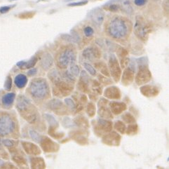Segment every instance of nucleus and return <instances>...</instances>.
Segmentation results:
<instances>
[{
	"label": "nucleus",
	"instance_id": "nucleus-29",
	"mask_svg": "<svg viewBox=\"0 0 169 169\" xmlns=\"http://www.w3.org/2000/svg\"><path fill=\"white\" fill-rule=\"evenodd\" d=\"M119 7L122 11L128 15L133 13V7L129 0H120Z\"/></svg>",
	"mask_w": 169,
	"mask_h": 169
},
{
	"label": "nucleus",
	"instance_id": "nucleus-48",
	"mask_svg": "<svg viewBox=\"0 0 169 169\" xmlns=\"http://www.w3.org/2000/svg\"><path fill=\"white\" fill-rule=\"evenodd\" d=\"M87 101H88V98H87V96L85 94H81L79 96V98H78V101H77V103L79 102V103L84 105L87 103Z\"/></svg>",
	"mask_w": 169,
	"mask_h": 169
},
{
	"label": "nucleus",
	"instance_id": "nucleus-7",
	"mask_svg": "<svg viewBox=\"0 0 169 169\" xmlns=\"http://www.w3.org/2000/svg\"><path fill=\"white\" fill-rule=\"evenodd\" d=\"M74 84L69 82L65 80L60 79L54 84L53 88V95L58 98H63L68 96L73 91Z\"/></svg>",
	"mask_w": 169,
	"mask_h": 169
},
{
	"label": "nucleus",
	"instance_id": "nucleus-15",
	"mask_svg": "<svg viewBox=\"0 0 169 169\" xmlns=\"http://www.w3.org/2000/svg\"><path fill=\"white\" fill-rule=\"evenodd\" d=\"M121 140V135L115 131H110L102 137V143L108 146H119Z\"/></svg>",
	"mask_w": 169,
	"mask_h": 169
},
{
	"label": "nucleus",
	"instance_id": "nucleus-17",
	"mask_svg": "<svg viewBox=\"0 0 169 169\" xmlns=\"http://www.w3.org/2000/svg\"><path fill=\"white\" fill-rule=\"evenodd\" d=\"M89 18L97 26H101L105 19V13L102 9L96 8L89 13Z\"/></svg>",
	"mask_w": 169,
	"mask_h": 169
},
{
	"label": "nucleus",
	"instance_id": "nucleus-36",
	"mask_svg": "<svg viewBox=\"0 0 169 169\" xmlns=\"http://www.w3.org/2000/svg\"><path fill=\"white\" fill-rule=\"evenodd\" d=\"M122 119L123 122L128 123V124L136 122V120H135L134 116L132 115L130 112H126L123 114L122 116Z\"/></svg>",
	"mask_w": 169,
	"mask_h": 169
},
{
	"label": "nucleus",
	"instance_id": "nucleus-59",
	"mask_svg": "<svg viewBox=\"0 0 169 169\" xmlns=\"http://www.w3.org/2000/svg\"><path fill=\"white\" fill-rule=\"evenodd\" d=\"M10 1H14V0H10Z\"/></svg>",
	"mask_w": 169,
	"mask_h": 169
},
{
	"label": "nucleus",
	"instance_id": "nucleus-22",
	"mask_svg": "<svg viewBox=\"0 0 169 169\" xmlns=\"http://www.w3.org/2000/svg\"><path fill=\"white\" fill-rule=\"evenodd\" d=\"M22 145L25 152L31 155L37 156L41 154V150L37 144H33L29 142H23Z\"/></svg>",
	"mask_w": 169,
	"mask_h": 169
},
{
	"label": "nucleus",
	"instance_id": "nucleus-46",
	"mask_svg": "<svg viewBox=\"0 0 169 169\" xmlns=\"http://www.w3.org/2000/svg\"><path fill=\"white\" fill-rule=\"evenodd\" d=\"M12 87V79H11V77L10 76L7 77V79H6L5 81V83H4V89L5 90H10L11 89Z\"/></svg>",
	"mask_w": 169,
	"mask_h": 169
},
{
	"label": "nucleus",
	"instance_id": "nucleus-4",
	"mask_svg": "<svg viewBox=\"0 0 169 169\" xmlns=\"http://www.w3.org/2000/svg\"><path fill=\"white\" fill-rule=\"evenodd\" d=\"M77 60V51L74 46L68 45L63 46L56 56V65L60 69H66L75 63Z\"/></svg>",
	"mask_w": 169,
	"mask_h": 169
},
{
	"label": "nucleus",
	"instance_id": "nucleus-9",
	"mask_svg": "<svg viewBox=\"0 0 169 169\" xmlns=\"http://www.w3.org/2000/svg\"><path fill=\"white\" fill-rule=\"evenodd\" d=\"M108 69H109L110 77H112L115 82H118L122 76V68L118 62V60L114 55H112L110 57L108 62Z\"/></svg>",
	"mask_w": 169,
	"mask_h": 169
},
{
	"label": "nucleus",
	"instance_id": "nucleus-54",
	"mask_svg": "<svg viewBox=\"0 0 169 169\" xmlns=\"http://www.w3.org/2000/svg\"><path fill=\"white\" fill-rule=\"evenodd\" d=\"M3 144L7 147H13L14 145V141L11 140H4Z\"/></svg>",
	"mask_w": 169,
	"mask_h": 169
},
{
	"label": "nucleus",
	"instance_id": "nucleus-10",
	"mask_svg": "<svg viewBox=\"0 0 169 169\" xmlns=\"http://www.w3.org/2000/svg\"><path fill=\"white\" fill-rule=\"evenodd\" d=\"M134 79L137 85L143 86L152 79V73L147 65H139V70Z\"/></svg>",
	"mask_w": 169,
	"mask_h": 169
},
{
	"label": "nucleus",
	"instance_id": "nucleus-53",
	"mask_svg": "<svg viewBox=\"0 0 169 169\" xmlns=\"http://www.w3.org/2000/svg\"><path fill=\"white\" fill-rule=\"evenodd\" d=\"M89 98L91 100V101H97L98 97V94L97 93H95L94 91H89Z\"/></svg>",
	"mask_w": 169,
	"mask_h": 169
},
{
	"label": "nucleus",
	"instance_id": "nucleus-13",
	"mask_svg": "<svg viewBox=\"0 0 169 169\" xmlns=\"http://www.w3.org/2000/svg\"><path fill=\"white\" fill-rule=\"evenodd\" d=\"M98 105V114L101 118L103 119H113V114L111 112L109 107V101L107 99L102 98L99 100Z\"/></svg>",
	"mask_w": 169,
	"mask_h": 169
},
{
	"label": "nucleus",
	"instance_id": "nucleus-55",
	"mask_svg": "<svg viewBox=\"0 0 169 169\" xmlns=\"http://www.w3.org/2000/svg\"><path fill=\"white\" fill-rule=\"evenodd\" d=\"M37 69L35 68H30V70L28 72V76H30V77L35 76V74H37Z\"/></svg>",
	"mask_w": 169,
	"mask_h": 169
},
{
	"label": "nucleus",
	"instance_id": "nucleus-2",
	"mask_svg": "<svg viewBox=\"0 0 169 169\" xmlns=\"http://www.w3.org/2000/svg\"><path fill=\"white\" fill-rule=\"evenodd\" d=\"M29 93L37 101H44L49 98L51 91L49 83L44 78L33 79L30 84Z\"/></svg>",
	"mask_w": 169,
	"mask_h": 169
},
{
	"label": "nucleus",
	"instance_id": "nucleus-47",
	"mask_svg": "<svg viewBox=\"0 0 169 169\" xmlns=\"http://www.w3.org/2000/svg\"><path fill=\"white\" fill-rule=\"evenodd\" d=\"M129 59L128 58H126V57H125V58H120V66L121 68H125L127 67V66L129 64Z\"/></svg>",
	"mask_w": 169,
	"mask_h": 169
},
{
	"label": "nucleus",
	"instance_id": "nucleus-42",
	"mask_svg": "<svg viewBox=\"0 0 169 169\" xmlns=\"http://www.w3.org/2000/svg\"><path fill=\"white\" fill-rule=\"evenodd\" d=\"M70 70H69V72H70V73L75 77H77L78 76H79L80 73V70H79V66L75 64V63H73V64L70 65Z\"/></svg>",
	"mask_w": 169,
	"mask_h": 169
},
{
	"label": "nucleus",
	"instance_id": "nucleus-34",
	"mask_svg": "<svg viewBox=\"0 0 169 169\" xmlns=\"http://www.w3.org/2000/svg\"><path fill=\"white\" fill-rule=\"evenodd\" d=\"M138 132V126L135 123H130L126 128V134L128 135H136Z\"/></svg>",
	"mask_w": 169,
	"mask_h": 169
},
{
	"label": "nucleus",
	"instance_id": "nucleus-35",
	"mask_svg": "<svg viewBox=\"0 0 169 169\" xmlns=\"http://www.w3.org/2000/svg\"><path fill=\"white\" fill-rule=\"evenodd\" d=\"M49 77L51 79V81H52L53 84L56 83L57 81H60L61 79V76L59 74V72L57 71L56 70H52L49 73Z\"/></svg>",
	"mask_w": 169,
	"mask_h": 169
},
{
	"label": "nucleus",
	"instance_id": "nucleus-50",
	"mask_svg": "<svg viewBox=\"0 0 169 169\" xmlns=\"http://www.w3.org/2000/svg\"><path fill=\"white\" fill-rule=\"evenodd\" d=\"M62 38H63V40L68 41L69 42H70V43H76V41L74 40L73 37H72V36L70 35H66V34L63 35Z\"/></svg>",
	"mask_w": 169,
	"mask_h": 169
},
{
	"label": "nucleus",
	"instance_id": "nucleus-31",
	"mask_svg": "<svg viewBox=\"0 0 169 169\" xmlns=\"http://www.w3.org/2000/svg\"><path fill=\"white\" fill-rule=\"evenodd\" d=\"M82 56L83 58L86 60L93 61L95 58L94 57V54H93V46H90L84 49L82 52Z\"/></svg>",
	"mask_w": 169,
	"mask_h": 169
},
{
	"label": "nucleus",
	"instance_id": "nucleus-39",
	"mask_svg": "<svg viewBox=\"0 0 169 169\" xmlns=\"http://www.w3.org/2000/svg\"><path fill=\"white\" fill-rule=\"evenodd\" d=\"M115 50H116V53L117 54V56H118L120 58H125V57H126L128 55V50L126 49L125 48H123L122 46H117Z\"/></svg>",
	"mask_w": 169,
	"mask_h": 169
},
{
	"label": "nucleus",
	"instance_id": "nucleus-58",
	"mask_svg": "<svg viewBox=\"0 0 169 169\" xmlns=\"http://www.w3.org/2000/svg\"><path fill=\"white\" fill-rule=\"evenodd\" d=\"M68 1H71V0H65V2H68Z\"/></svg>",
	"mask_w": 169,
	"mask_h": 169
},
{
	"label": "nucleus",
	"instance_id": "nucleus-8",
	"mask_svg": "<svg viewBox=\"0 0 169 169\" xmlns=\"http://www.w3.org/2000/svg\"><path fill=\"white\" fill-rule=\"evenodd\" d=\"M93 131L98 137H102L104 135L112 131L113 128L112 122L106 119L98 118L93 121Z\"/></svg>",
	"mask_w": 169,
	"mask_h": 169
},
{
	"label": "nucleus",
	"instance_id": "nucleus-40",
	"mask_svg": "<svg viewBox=\"0 0 169 169\" xmlns=\"http://www.w3.org/2000/svg\"><path fill=\"white\" fill-rule=\"evenodd\" d=\"M83 67L85 69L86 71L88 72L89 74L91 75L93 77H95L97 74V72H96L95 68L92 66L90 64L88 63H83Z\"/></svg>",
	"mask_w": 169,
	"mask_h": 169
},
{
	"label": "nucleus",
	"instance_id": "nucleus-30",
	"mask_svg": "<svg viewBox=\"0 0 169 169\" xmlns=\"http://www.w3.org/2000/svg\"><path fill=\"white\" fill-rule=\"evenodd\" d=\"M56 127H53V126H50L49 130H48V134H49L50 136L52 137L54 139L56 140H60L64 137V133H60V132H57L56 131Z\"/></svg>",
	"mask_w": 169,
	"mask_h": 169
},
{
	"label": "nucleus",
	"instance_id": "nucleus-27",
	"mask_svg": "<svg viewBox=\"0 0 169 169\" xmlns=\"http://www.w3.org/2000/svg\"><path fill=\"white\" fill-rule=\"evenodd\" d=\"M74 123L77 126H79L81 128L87 129L89 127V122L85 117H77L74 119Z\"/></svg>",
	"mask_w": 169,
	"mask_h": 169
},
{
	"label": "nucleus",
	"instance_id": "nucleus-45",
	"mask_svg": "<svg viewBox=\"0 0 169 169\" xmlns=\"http://www.w3.org/2000/svg\"><path fill=\"white\" fill-rule=\"evenodd\" d=\"M84 34L86 37H91L94 34V30L90 26H86L84 29Z\"/></svg>",
	"mask_w": 169,
	"mask_h": 169
},
{
	"label": "nucleus",
	"instance_id": "nucleus-26",
	"mask_svg": "<svg viewBox=\"0 0 169 169\" xmlns=\"http://www.w3.org/2000/svg\"><path fill=\"white\" fill-rule=\"evenodd\" d=\"M28 77H27L25 74H19L15 77L14 83L16 86L19 89H23L25 87L27 84H28Z\"/></svg>",
	"mask_w": 169,
	"mask_h": 169
},
{
	"label": "nucleus",
	"instance_id": "nucleus-28",
	"mask_svg": "<svg viewBox=\"0 0 169 169\" xmlns=\"http://www.w3.org/2000/svg\"><path fill=\"white\" fill-rule=\"evenodd\" d=\"M31 167L32 168H40L43 169L46 168L45 161L41 157H32L31 159Z\"/></svg>",
	"mask_w": 169,
	"mask_h": 169
},
{
	"label": "nucleus",
	"instance_id": "nucleus-19",
	"mask_svg": "<svg viewBox=\"0 0 169 169\" xmlns=\"http://www.w3.org/2000/svg\"><path fill=\"white\" fill-rule=\"evenodd\" d=\"M89 81L90 79L88 74L85 71H82L81 72L80 78L78 81L77 89L84 93H88L89 91Z\"/></svg>",
	"mask_w": 169,
	"mask_h": 169
},
{
	"label": "nucleus",
	"instance_id": "nucleus-1",
	"mask_svg": "<svg viewBox=\"0 0 169 169\" xmlns=\"http://www.w3.org/2000/svg\"><path fill=\"white\" fill-rule=\"evenodd\" d=\"M131 30L130 20L121 16H114L108 23L107 32L110 37L116 40H124L128 38Z\"/></svg>",
	"mask_w": 169,
	"mask_h": 169
},
{
	"label": "nucleus",
	"instance_id": "nucleus-52",
	"mask_svg": "<svg viewBox=\"0 0 169 169\" xmlns=\"http://www.w3.org/2000/svg\"><path fill=\"white\" fill-rule=\"evenodd\" d=\"M14 7H15V5L12 6V7H11V6H4V7H2L1 8H0V13L1 14L7 13V12L9 11V10L11 8H13Z\"/></svg>",
	"mask_w": 169,
	"mask_h": 169
},
{
	"label": "nucleus",
	"instance_id": "nucleus-56",
	"mask_svg": "<svg viewBox=\"0 0 169 169\" xmlns=\"http://www.w3.org/2000/svg\"><path fill=\"white\" fill-rule=\"evenodd\" d=\"M147 3V0H134V4L138 6V7H142Z\"/></svg>",
	"mask_w": 169,
	"mask_h": 169
},
{
	"label": "nucleus",
	"instance_id": "nucleus-18",
	"mask_svg": "<svg viewBox=\"0 0 169 169\" xmlns=\"http://www.w3.org/2000/svg\"><path fill=\"white\" fill-rule=\"evenodd\" d=\"M140 91L144 97L147 98H153L157 96L159 93V89L158 87L153 85H144L141 86L140 88Z\"/></svg>",
	"mask_w": 169,
	"mask_h": 169
},
{
	"label": "nucleus",
	"instance_id": "nucleus-49",
	"mask_svg": "<svg viewBox=\"0 0 169 169\" xmlns=\"http://www.w3.org/2000/svg\"><path fill=\"white\" fill-rule=\"evenodd\" d=\"M107 8L111 12H117V11H118L120 9V7H119V4H110L109 6H108V7Z\"/></svg>",
	"mask_w": 169,
	"mask_h": 169
},
{
	"label": "nucleus",
	"instance_id": "nucleus-12",
	"mask_svg": "<svg viewBox=\"0 0 169 169\" xmlns=\"http://www.w3.org/2000/svg\"><path fill=\"white\" fill-rule=\"evenodd\" d=\"M48 107L58 115H65L68 114V108L59 99H53L48 102Z\"/></svg>",
	"mask_w": 169,
	"mask_h": 169
},
{
	"label": "nucleus",
	"instance_id": "nucleus-20",
	"mask_svg": "<svg viewBox=\"0 0 169 169\" xmlns=\"http://www.w3.org/2000/svg\"><path fill=\"white\" fill-rule=\"evenodd\" d=\"M104 96L110 100H119L122 97V93L118 87L111 86L104 90Z\"/></svg>",
	"mask_w": 169,
	"mask_h": 169
},
{
	"label": "nucleus",
	"instance_id": "nucleus-16",
	"mask_svg": "<svg viewBox=\"0 0 169 169\" xmlns=\"http://www.w3.org/2000/svg\"><path fill=\"white\" fill-rule=\"evenodd\" d=\"M135 78V68L132 65L127 66L125 68L124 71L122 73L121 79L122 82L124 86H129L133 83Z\"/></svg>",
	"mask_w": 169,
	"mask_h": 169
},
{
	"label": "nucleus",
	"instance_id": "nucleus-41",
	"mask_svg": "<svg viewBox=\"0 0 169 169\" xmlns=\"http://www.w3.org/2000/svg\"><path fill=\"white\" fill-rule=\"evenodd\" d=\"M98 79L99 82L101 84H104V85H110V84H112V81L111 79H110V77L104 76L102 74H99L98 76Z\"/></svg>",
	"mask_w": 169,
	"mask_h": 169
},
{
	"label": "nucleus",
	"instance_id": "nucleus-5",
	"mask_svg": "<svg viewBox=\"0 0 169 169\" xmlns=\"http://www.w3.org/2000/svg\"><path fill=\"white\" fill-rule=\"evenodd\" d=\"M152 27L147 23L143 16H138L135 19L134 25V33L136 37L141 41L145 42L149 37L150 33L152 31Z\"/></svg>",
	"mask_w": 169,
	"mask_h": 169
},
{
	"label": "nucleus",
	"instance_id": "nucleus-44",
	"mask_svg": "<svg viewBox=\"0 0 169 169\" xmlns=\"http://www.w3.org/2000/svg\"><path fill=\"white\" fill-rule=\"evenodd\" d=\"M65 103L66 106H68V107H70L72 110H75V107H76V103L74 101L73 99L71 98H65Z\"/></svg>",
	"mask_w": 169,
	"mask_h": 169
},
{
	"label": "nucleus",
	"instance_id": "nucleus-6",
	"mask_svg": "<svg viewBox=\"0 0 169 169\" xmlns=\"http://www.w3.org/2000/svg\"><path fill=\"white\" fill-rule=\"evenodd\" d=\"M16 128V122L10 114L0 116V135H8L13 134Z\"/></svg>",
	"mask_w": 169,
	"mask_h": 169
},
{
	"label": "nucleus",
	"instance_id": "nucleus-24",
	"mask_svg": "<svg viewBox=\"0 0 169 169\" xmlns=\"http://www.w3.org/2000/svg\"><path fill=\"white\" fill-rule=\"evenodd\" d=\"M16 98V94L14 93H8L2 97V102L4 107H10L13 105L14 100Z\"/></svg>",
	"mask_w": 169,
	"mask_h": 169
},
{
	"label": "nucleus",
	"instance_id": "nucleus-23",
	"mask_svg": "<svg viewBox=\"0 0 169 169\" xmlns=\"http://www.w3.org/2000/svg\"><path fill=\"white\" fill-rule=\"evenodd\" d=\"M53 65V58L50 53H46L43 55L41 60V66L44 70H49Z\"/></svg>",
	"mask_w": 169,
	"mask_h": 169
},
{
	"label": "nucleus",
	"instance_id": "nucleus-11",
	"mask_svg": "<svg viewBox=\"0 0 169 169\" xmlns=\"http://www.w3.org/2000/svg\"><path fill=\"white\" fill-rule=\"evenodd\" d=\"M89 133L86 129L82 128L76 131H72L70 133V137L72 140L76 141L81 145H87L89 144L88 140Z\"/></svg>",
	"mask_w": 169,
	"mask_h": 169
},
{
	"label": "nucleus",
	"instance_id": "nucleus-14",
	"mask_svg": "<svg viewBox=\"0 0 169 169\" xmlns=\"http://www.w3.org/2000/svg\"><path fill=\"white\" fill-rule=\"evenodd\" d=\"M40 145L42 150L46 153L57 152L60 149V146L58 143L46 136L42 138L40 141Z\"/></svg>",
	"mask_w": 169,
	"mask_h": 169
},
{
	"label": "nucleus",
	"instance_id": "nucleus-3",
	"mask_svg": "<svg viewBox=\"0 0 169 169\" xmlns=\"http://www.w3.org/2000/svg\"><path fill=\"white\" fill-rule=\"evenodd\" d=\"M16 107L20 112L30 123H35L37 122L39 114L36 107L31 102L23 95H20L17 101Z\"/></svg>",
	"mask_w": 169,
	"mask_h": 169
},
{
	"label": "nucleus",
	"instance_id": "nucleus-33",
	"mask_svg": "<svg viewBox=\"0 0 169 169\" xmlns=\"http://www.w3.org/2000/svg\"><path fill=\"white\" fill-rule=\"evenodd\" d=\"M114 128L117 132L119 133V134H124L125 132H126V124H125L124 122H122V121L118 120V121H117V122H115V123H114Z\"/></svg>",
	"mask_w": 169,
	"mask_h": 169
},
{
	"label": "nucleus",
	"instance_id": "nucleus-51",
	"mask_svg": "<svg viewBox=\"0 0 169 169\" xmlns=\"http://www.w3.org/2000/svg\"><path fill=\"white\" fill-rule=\"evenodd\" d=\"M88 3V1H81L79 2H73V3H70L69 4L68 6V7H79V6H84L86 4Z\"/></svg>",
	"mask_w": 169,
	"mask_h": 169
},
{
	"label": "nucleus",
	"instance_id": "nucleus-21",
	"mask_svg": "<svg viewBox=\"0 0 169 169\" xmlns=\"http://www.w3.org/2000/svg\"><path fill=\"white\" fill-rule=\"evenodd\" d=\"M109 107L111 112L114 115H119L127 109V105L124 102L112 101L109 102Z\"/></svg>",
	"mask_w": 169,
	"mask_h": 169
},
{
	"label": "nucleus",
	"instance_id": "nucleus-38",
	"mask_svg": "<svg viewBox=\"0 0 169 169\" xmlns=\"http://www.w3.org/2000/svg\"><path fill=\"white\" fill-rule=\"evenodd\" d=\"M86 112L90 118H92V117L95 116V114L96 113V108L95 105L93 104V102H89V103L87 104Z\"/></svg>",
	"mask_w": 169,
	"mask_h": 169
},
{
	"label": "nucleus",
	"instance_id": "nucleus-32",
	"mask_svg": "<svg viewBox=\"0 0 169 169\" xmlns=\"http://www.w3.org/2000/svg\"><path fill=\"white\" fill-rule=\"evenodd\" d=\"M38 60L39 58L37 56H33L28 60V61L24 62L23 66L20 68L25 70V69H30L33 67H35V65H36V63H37Z\"/></svg>",
	"mask_w": 169,
	"mask_h": 169
},
{
	"label": "nucleus",
	"instance_id": "nucleus-43",
	"mask_svg": "<svg viewBox=\"0 0 169 169\" xmlns=\"http://www.w3.org/2000/svg\"><path fill=\"white\" fill-rule=\"evenodd\" d=\"M29 134H30V137H31L32 139L34 141L37 142V143H40L41 140L42 139V138H43L41 136V135L39 134L37 132H36L35 131H34V130H30Z\"/></svg>",
	"mask_w": 169,
	"mask_h": 169
},
{
	"label": "nucleus",
	"instance_id": "nucleus-25",
	"mask_svg": "<svg viewBox=\"0 0 169 169\" xmlns=\"http://www.w3.org/2000/svg\"><path fill=\"white\" fill-rule=\"evenodd\" d=\"M94 67L95 69L101 72V74L104 75V76H106L108 77H110V74L109 69H108L107 65H106V63L102 62V61H98L95 63Z\"/></svg>",
	"mask_w": 169,
	"mask_h": 169
},
{
	"label": "nucleus",
	"instance_id": "nucleus-57",
	"mask_svg": "<svg viewBox=\"0 0 169 169\" xmlns=\"http://www.w3.org/2000/svg\"><path fill=\"white\" fill-rule=\"evenodd\" d=\"M164 7H166V8H164V9L166 11H168V0H166V1L164 2Z\"/></svg>",
	"mask_w": 169,
	"mask_h": 169
},
{
	"label": "nucleus",
	"instance_id": "nucleus-37",
	"mask_svg": "<svg viewBox=\"0 0 169 169\" xmlns=\"http://www.w3.org/2000/svg\"><path fill=\"white\" fill-rule=\"evenodd\" d=\"M44 118L46 119V120L48 122V123H49L50 126H53V127H58V122H57L56 119L54 118V117L53 115H51L50 114H44Z\"/></svg>",
	"mask_w": 169,
	"mask_h": 169
}]
</instances>
